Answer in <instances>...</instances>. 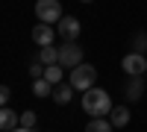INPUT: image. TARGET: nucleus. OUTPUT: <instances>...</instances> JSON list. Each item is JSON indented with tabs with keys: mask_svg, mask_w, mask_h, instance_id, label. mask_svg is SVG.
<instances>
[{
	"mask_svg": "<svg viewBox=\"0 0 147 132\" xmlns=\"http://www.w3.org/2000/svg\"><path fill=\"white\" fill-rule=\"evenodd\" d=\"M82 109H85V115H91V117H103V115L112 112L115 106H112L109 91H103V88H88V91L82 94Z\"/></svg>",
	"mask_w": 147,
	"mask_h": 132,
	"instance_id": "f257e3e1",
	"label": "nucleus"
},
{
	"mask_svg": "<svg viewBox=\"0 0 147 132\" xmlns=\"http://www.w3.org/2000/svg\"><path fill=\"white\" fill-rule=\"evenodd\" d=\"M44 68H47V65L32 62V65H30V76H32V79H41V76H44Z\"/></svg>",
	"mask_w": 147,
	"mask_h": 132,
	"instance_id": "a211bd4d",
	"label": "nucleus"
},
{
	"mask_svg": "<svg viewBox=\"0 0 147 132\" xmlns=\"http://www.w3.org/2000/svg\"><path fill=\"white\" fill-rule=\"evenodd\" d=\"M112 121H106V117H91L88 126H85V132H112Z\"/></svg>",
	"mask_w": 147,
	"mask_h": 132,
	"instance_id": "ddd939ff",
	"label": "nucleus"
},
{
	"mask_svg": "<svg viewBox=\"0 0 147 132\" xmlns=\"http://www.w3.org/2000/svg\"><path fill=\"white\" fill-rule=\"evenodd\" d=\"M94 82H97V68L94 65H77L71 70V85H74V91H88V88H94Z\"/></svg>",
	"mask_w": 147,
	"mask_h": 132,
	"instance_id": "f03ea898",
	"label": "nucleus"
},
{
	"mask_svg": "<svg viewBox=\"0 0 147 132\" xmlns=\"http://www.w3.org/2000/svg\"><path fill=\"white\" fill-rule=\"evenodd\" d=\"M121 68L127 70V76H144L147 74V59L141 53H127L121 59Z\"/></svg>",
	"mask_w": 147,
	"mask_h": 132,
	"instance_id": "39448f33",
	"label": "nucleus"
},
{
	"mask_svg": "<svg viewBox=\"0 0 147 132\" xmlns=\"http://www.w3.org/2000/svg\"><path fill=\"white\" fill-rule=\"evenodd\" d=\"M21 126V115H15L12 109H0V132H12V129H18Z\"/></svg>",
	"mask_w": 147,
	"mask_h": 132,
	"instance_id": "1a4fd4ad",
	"label": "nucleus"
},
{
	"mask_svg": "<svg viewBox=\"0 0 147 132\" xmlns=\"http://www.w3.org/2000/svg\"><path fill=\"white\" fill-rule=\"evenodd\" d=\"M35 121H38V115H35V112H24V115H21V126H24V129H35Z\"/></svg>",
	"mask_w": 147,
	"mask_h": 132,
	"instance_id": "f3484780",
	"label": "nucleus"
},
{
	"mask_svg": "<svg viewBox=\"0 0 147 132\" xmlns=\"http://www.w3.org/2000/svg\"><path fill=\"white\" fill-rule=\"evenodd\" d=\"M80 3H91V0H80Z\"/></svg>",
	"mask_w": 147,
	"mask_h": 132,
	"instance_id": "412c9836",
	"label": "nucleus"
},
{
	"mask_svg": "<svg viewBox=\"0 0 147 132\" xmlns=\"http://www.w3.org/2000/svg\"><path fill=\"white\" fill-rule=\"evenodd\" d=\"M71 97H74V85H71V82H59V85H53V100L59 106L71 103Z\"/></svg>",
	"mask_w": 147,
	"mask_h": 132,
	"instance_id": "9d476101",
	"label": "nucleus"
},
{
	"mask_svg": "<svg viewBox=\"0 0 147 132\" xmlns=\"http://www.w3.org/2000/svg\"><path fill=\"white\" fill-rule=\"evenodd\" d=\"M132 53H147V32H136V38H132Z\"/></svg>",
	"mask_w": 147,
	"mask_h": 132,
	"instance_id": "dca6fc26",
	"label": "nucleus"
},
{
	"mask_svg": "<svg viewBox=\"0 0 147 132\" xmlns=\"http://www.w3.org/2000/svg\"><path fill=\"white\" fill-rule=\"evenodd\" d=\"M38 62L41 65H59V50L50 44V47H41L38 50Z\"/></svg>",
	"mask_w": 147,
	"mask_h": 132,
	"instance_id": "f8f14e48",
	"label": "nucleus"
},
{
	"mask_svg": "<svg viewBox=\"0 0 147 132\" xmlns=\"http://www.w3.org/2000/svg\"><path fill=\"white\" fill-rule=\"evenodd\" d=\"M53 38H56V27H53V23H38V27L32 29V41L38 47H50Z\"/></svg>",
	"mask_w": 147,
	"mask_h": 132,
	"instance_id": "0eeeda50",
	"label": "nucleus"
},
{
	"mask_svg": "<svg viewBox=\"0 0 147 132\" xmlns=\"http://www.w3.org/2000/svg\"><path fill=\"white\" fill-rule=\"evenodd\" d=\"M35 15H38L41 23H53V27L65 18V15H62V3H59V0H35Z\"/></svg>",
	"mask_w": 147,
	"mask_h": 132,
	"instance_id": "7ed1b4c3",
	"label": "nucleus"
},
{
	"mask_svg": "<svg viewBox=\"0 0 147 132\" xmlns=\"http://www.w3.org/2000/svg\"><path fill=\"white\" fill-rule=\"evenodd\" d=\"M9 94H12V91H9L6 85H0V109H3V106L9 103Z\"/></svg>",
	"mask_w": 147,
	"mask_h": 132,
	"instance_id": "6ab92c4d",
	"label": "nucleus"
},
{
	"mask_svg": "<svg viewBox=\"0 0 147 132\" xmlns=\"http://www.w3.org/2000/svg\"><path fill=\"white\" fill-rule=\"evenodd\" d=\"M109 121H112V126H127L129 123V109H127V106H115V109L112 112H109Z\"/></svg>",
	"mask_w": 147,
	"mask_h": 132,
	"instance_id": "9b49d317",
	"label": "nucleus"
},
{
	"mask_svg": "<svg viewBox=\"0 0 147 132\" xmlns=\"http://www.w3.org/2000/svg\"><path fill=\"white\" fill-rule=\"evenodd\" d=\"M141 94H144V79L141 76H129L127 85H124V97L129 103H136V100H141Z\"/></svg>",
	"mask_w": 147,
	"mask_h": 132,
	"instance_id": "6e6552de",
	"label": "nucleus"
},
{
	"mask_svg": "<svg viewBox=\"0 0 147 132\" xmlns=\"http://www.w3.org/2000/svg\"><path fill=\"white\" fill-rule=\"evenodd\" d=\"M80 21L77 18H71V15H65L62 21L56 23V32H59V38H65V41H77L80 38Z\"/></svg>",
	"mask_w": 147,
	"mask_h": 132,
	"instance_id": "423d86ee",
	"label": "nucleus"
},
{
	"mask_svg": "<svg viewBox=\"0 0 147 132\" xmlns=\"http://www.w3.org/2000/svg\"><path fill=\"white\" fill-rule=\"evenodd\" d=\"M44 79L50 82V85H59V82H62V65H47L44 68Z\"/></svg>",
	"mask_w": 147,
	"mask_h": 132,
	"instance_id": "4468645a",
	"label": "nucleus"
},
{
	"mask_svg": "<svg viewBox=\"0 0 147 132\" xmlns=\"http://www.w3.org/2000/svg\"><path fill=\"white\" fill-rule=\"evenodd\" d=\"M32 91H35V97H47V94H53V85L41 76V79H32Z\"/></svg>",
	"mask_w": 147,
	"mask_h": 132,
	"instance_id": "2eb2a0df",
	"label": "nucleus"
},
{
	"mask_svg": "<svg viewBox=\"0 0 147 132\" xmlns=\"http://www.w3.org/2000/svg\"><path fill=\"white\" fill-rule=\"evenodd\" d=\"M59 65L62 68H77V65H82V47L77 44V41H65L62 47H59Z\"/></svg>",
	"mask_w": 147,
	"mask_h": 132,
	"instance_id": "20e7f679",
	"label": "nucleus"
},
{
	"mask_svg": "<svg viewBox=\"0 0 147 132\" xmlns=\"http://www.w3.org/2000/svg\"><path fill=\"white\" fill-rule=\"evenodd\" d=\"M12 132H32V129H24V126H18V129H12Z\"/></svg>",
	"mask_w": 147,
	"mask_h": 132,
	"instance_id": "aec40b11",
	"label": "nucleus"
}]
</instances>
